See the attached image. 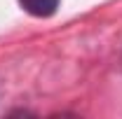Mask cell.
Returning <instances> with one entry per match:
<instances>
[{"mask_svg":"<svg viewBox=\"0 0 122 119\" xmlns=\"http://www.w3.org/2000/svg\"><path fill=\"white\" fill-rule=\"evenodd\" d=\"M61 0H19V7L35 19H49L59 12Z\"/></svg>","mask_w":122,"mask_h":119,"instance_id":"1","label":"cell"}]
</instances>
